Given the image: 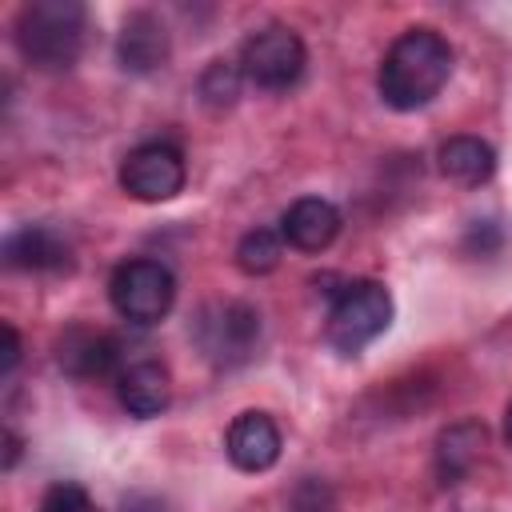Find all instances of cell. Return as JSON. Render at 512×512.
<instances>
[{
    "instance_id": "6da1fadb",
    "label": "cell",
    "mask_w": 512,
    "mask_h": 512,
    "mask_svg": "<svg viewBox=\"0 0 512 512\" xmlns=\"http://www.w3.org/2000/svg\"><path fill=\"white\" fill-rule=\"evenodd\" d=\"M452 60V44L436 28H404L376 68L380 100L396 112H416L432 104L452 76Z\"/></svg>"
},
{
    "instance_id": "7a4b0ae2",
    "label": "cell",
    "mask_w": 512,
    "mask_h": 512,
    "mask_svg": "<svg viewBox=\"0 0 512 512\" xmlns=\"http://www.w3.org/2000/svg\"><path fill=\"white\" fill-rule=\"evenodd\" d=\"M88 12L80 0H32L16 16V48L32 68H72L84 48Z\"/></svg>"
},
{
    "instance_id": "3957f363",
    "label": "cell",
    "mask_w": 512,
    "mask_h": 512,
    "mask_svg": "<svg viewBox=\"0 0 512 512\" xmlns=\"http://www.w3.org/2000/svg\"><path fill=\"white\" fill-rule=\"evenodd\" d=\"M392 324V292L380 280H348L328 308L324 336L336 352L356 356L364 352L384 328Z\"/></svg>"
},
{
    "instance_id": "277c9868",
    "label": "cell",
    "mask_w": 512,
    "mask_h": 512,
    "mask_svg": "<svg viewBox=\"0 0 512 512\" xmlns=\"http://www.w3.org/2000/svg\"><path fill=\"white\" fill-rule=\"evenodd\" d=\"M108 300L120 320L148 328L168 316V308L176 300V276L168 264H160L152 256H132V260L116 264V272L108 280Z\"/></svg>"
},
{
    "instance_id": "5b68a950",
    "label": "cell",
    "mask_w": 512,
    "mask_h": 512,
    "mask_svg": "<svg viewBox=\"0 0 512 512\" xmlns=\"http://www.w3.org/2000/svg\"><path fill=\"white\" fill-rule=\"evenodd\" d=\"M192 336L216 368L244 364L260 344V312L244 300H212L192 320Z\"/></svg>"
},
{
    "instance_id": "8992f818",
    "label": "cell",
    "mask_w": 512,
    "mask_h": 512,
    "mask_svg": "<svg viewBox=\"0 0 512 512\" xmlns=\"http://www.w3.org/2000/svg\"><path fill=\"white\" fill-rule=\"evenodd\" d=\"M304 64H308L304 40H300L292 28H284V24L256 28V32L240 44V72H244V80H252V84L264 88V92H284V88H292V84L304 76Z\"/></svg>"
},
{
    "instance_id": "52a82bcc",
    "label": "cell",
    "mask_w": 512,
    "mask_h": 512,
    "mask_svg": "<svg viewBox=\"0 0 512 512\" xmlns=\"http://www.w3.org/2000/svg\"><path fill=\"white\" fill-rule=\"evenodd\" d=\"M184 176H188L184 172V152L168 140L136 144L120 164V188L132 200H144V204L172 200L184 188Z\"/></svg>"
},
{
    "instance_id": "ba28073f",
    "label": "cell",
    "mask_w": 512,
    "mask_h": 512,
    "mask_svg": "<svg viewBox=\"0 0 512 512\" xmlns=\"http://www.w3.org/2000/svg\"><path fill=\"white\" fill-rule=\"evenodd\" d=\"M56 360L68 376L76 380H96V376H112L120 372V340L108 332H92L84 324H72L60 340H56Z\"/></svg>"
},
{
    "instance_id": "9c48e42d",
    "label": "cell",
    "mask_w": 512,
    "mask_h": 512,
    "mask_svg": "<svg viewBox=\"0 0 512 512\" xmlns=\"http://www.w3.org/2000/svg\"><path fill=\"white\" fill-rule=\"evenodd\" d=\"M224 452L240 472H268L280 460V428L268 412H240L224 432Z\"/></svg>"
},
{
    "instance_id": "30bf717a",
    "label": "cell",
    "mask_w": 512,
    "mask_h": 512,
    "mask_svg": "<svg viewBox=\"0 0 512 512\" xmlns=\"http://www.w3.org/2000/svg\"><path fill=\"white\" fill-rule=\"evenodd\" d=\"M116 60L132 76H148V72L164 68V60H168V28H164V20L156 12H144V8L124 16L120 36H116Z\"/></svg>"
},
{
    "instance_id": "8fae6325",
    "label": "cell",
    "mask_w": 512,
    "mask_h": 512,
    "mask_svg": "<svg viewBox=\"0 0 512 512\" xmlns=\"http://www.w3.org/2000/svg\"><path fill=\"white\" fill-rule=\"evenodd\" d=\"M340 232V212L324 196H300L280 216V236L296 252H324Z\"/></svg>"
},
{
    "instance_id": "7c38bea8",
    "label": "cell",
    "mask_w": 512,
    "mask_h": 512,
    "mask_svg": "<svg viewBox=\"0 0 512 512\" xmlns=\"http://www.w3.org/2000/svg\"><path fill=\"white\" fill-rule=\"evenodd\" d=\"M116 396H120L124 412L136 420L160 416L172 400V376L160 360H128L116 372Z\"/></svg>"
},
{
    "instance_id": "4fadbf2b",
    "label": "cell",
    "mask_w": 512,
    "mask_h": 512,
    "mask_svg": "<svg viewBox=\"0 0 512 512\" xmlns=\"http://www.w3.org/2000/svg\"><path fill=\"white\" fill-rule=\"evenodd\" d=\"M4 264L24 272H60L72 264L68 240L48 224H24L4 240Z\"/></svg>"
},
{
    "instance_id": "5bb4252c",
    "label": "cell",
    "mask_w": 512,
    "mask_h": 512,
    "mask_svg": "<svg viewBox=\"0 0 512 512\" xmlns=\"http://www.w3.org/2000/svg\"><path fill=\"white\" fill-rule=\"evenodd\" d=\"M484 440H488V432H484V424L472 420V416L448 424V428L436 436V456H432L440 484H460V480L472 472V464L480 460Z\"/></svg>"
},
{
    "instance_id": "9a60e30c",
    "label": "cell",
    "mask_w": 512,
    "mask_h": 512,
    "mask_svg": "<svg viewBox=\"0 0 512 512\" xmlns=\"http://www.w3.org/2000/svg\"><path fill=\"white\" fill-rule=\"evenodd\" d=\"M436 160H440V172L452 184H464V188H480L496 172V148L488 140H480V136H452V140H444Z\"/></svg>"
},
{
    "instance_id": "2e32d148",
    "label": "cell",
    "mask_w": 512,
    "mask_h": 512,
    "mask_svg": "<svg viewBox=\"0 0 512 512\" xmlns=\"http://www.w3.org/2000/svg\"><path fill=\"white\" fill-rule=\"evenodd\" d=\"M280 252H284V236L272 232V228H248L236 244V268L248 272V276H264L280 264Z\"/></svg>"
},
{
    "instance_id": "e0dca14e",
    "label": "cell",
    "mask_w": 512,
    "mask_h": 512,
    "mask_svg": "<svg viewBox=\"0 0 512 512\" xmlns=\"http://www.w3.org/2000/svg\"><path fill=\"white\" fill-rule=\"evenodd\" d=\"M240 84H244V72L236 60H212L204 72H200V100L208 108H232L236 96H240Z\"/></svg>"
},
{
    "instance_id": "ac0fdd59",
    "label": "cell",
    "mask_w": 512,
    "mask_h": 512,
    "mask_svg": "<svg viewBox=\"0 0 512 512\" xmlns=\"http://www.w3.org/2000/svg\"><path fill=\"white\" fill-rule=\"evenodd\" d=\"M36 512H92V504H88L84 484H76V480H56V484L44 488Z\"/></svg>"
},
{
    "instance_id": "d6986e66",
    "label": "cell",
    "mask_w": 512,
    "mask_h": 512,
    "mask_svg": "<svg viewBox=\"0 0 512 512\" xmlns=\"http://www.w3.org/2000/svg\"><path fill=\"white\" fill-rule=\"evenodd\" d=\"M500 244H504V232H500L496 220H472V224H468L464 248H468L472 256H492V252H500Z\"/></svg>"
},
{
    "instance_id": "ffe728a7",
    "label": "cell",
    "mask_w": 512,
    "mask_h": 512,
    "mask_svg": "<svg viewBox=\"0 0 512 512\" xmlns=\"http://www.w3.org/2000/svg\"><path fill=\"white\" fill-rule=\"evenodd\" d=\"M20 364V336L12 324H4V360H0V376H12V368Z\"/></svg>"
},
{
    "instance_id": "44dd1931",
    "label": "cell",
    "mask_w": 512,
    "mask_h": 512,
    "mask_svg": "<svg viewBox=\"0 0 512 512\" xmlns=\"http://www.w3.org/2000/svg\"><path fill=\"white\" fill-rule=\"evenodd\" d=\"M16 456H20V436L12 428H4V468H12Z\"/></svg>"
},
{
    "instance_id": "7402d4cb",
    "label": "cell",
    "mask_w": 512,
    "mask_h": 512,
    "mask_svg": "<svg viewBox=\"0 0 512 512\" xmlns=\"http://www.w3.org/2000/svg\"><path fill=\"white\" fill-rule=\"evenodd\" d=\"M504 440L512 444V400H508V408H504Z\"/></svg>"
}]
</instances>
